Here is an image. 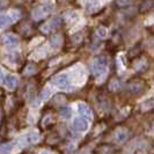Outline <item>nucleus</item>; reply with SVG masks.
Here are the masks:
<instances>
[{"label": "nucleus", "instance_id": "obj_18", "mask_svg": "<svg viewBox=\"0 0 154 154\" xmlns=\"http://www.w3.org/2000/svg\"><path fill=\"white\" fill-rule=\"evenodd\" d=\"M97 36L104 38V37L107 36V30H106V28H103V27L99 28V29H97Z\"/></svg>", "mask_w": 154, "mask_h": 154}, {"label": "nucleus", "instance_id": "obj_22", "mask_svg": "<svg viewBox=\"0 0 154 154\" xmlns=\"http://www.w3.org/2000/svg\"><path fill=\"white\" fill-rule=\"evenodd\" d=\"M41 154H52V153H50V152H45V151H44V152H42Z\"/></svg>", "mask_w": 154, "mask_h": 154}, {"label": "nucleus", "instance_id": "obj_3", "mask_svg": "<svg viewBox=\"0 0 154 154\" xmlns=\"http://www.w3.org/2000/svg\"><path fill=\"white\" fill-rule=\"evenodd\" d=\"M128 91L133 95H139L145 91V82L141 80H133L128 84Z\"/></svg>", "mask_w": 154, "mask_h": 154}, {"label": "nucleus", "instance_id": "obj_15", "mask_svg": "<svg viewBox=\"0 0 154 154\" xmlns=\"http://www.w3.org/2000/svg\"><path fill=\"white\" fill-rule=\"evenodd\" d=\"M152 6H153V0H145V1L143 2L141 7H140V12H141V13H143V12H146V11H148Z\"/></svg>", "mask_w": 154, "mask_h": 154}, {"label": "nucleus", "instance_id": "obj_5", "mask_svg": "<svg viewBox=\"0 0 154 154\" xmlns=\"http://www.w3.org/2000/svg\"><path fill=\"white\" fill-rule=\"evenodd\" d=\"M88 121L85 119L84 117H77L73 121V128L74 130H77L79 132H85L88 130Z\"/></svg>", "mask_w": 154, "mask_h": 154}, {"label": "nucleus", "instance_id": "obj_11", "mask_svg": "<svg viewBox=\"0 0 154 154\" xmlns=\"http://www.w3.org/2000/svg\"><path fill=\"white\" fill-rule=\"evenodd\" d=\"M4 42H5V44L8 46H15L17 45V43H19V39L16 37L15 35H7L5 39H4Z\"/></svg>", "mask_w": 154, "mask_h": 154}, {"label": "nucleus", "instance_id": "obj_7", "mask_svg": "<svg viewBox=\"0 0 154 154\" xmlns=\"http://www.w3.org/2000/svg\"><path fill=\"white\" fill-rule=\"evenodd\" d=\"M60 26H62V19H60V17H54V19H52L51 21H49V22L43 27V30L46 31V32H49V31L57 29V28L60 27Z\"/></svg>", "mask_w": 154, "mask_h": 154}, {"label": "nucleus", "instance_id": "obj_12", "mask_svg": "<svg viewBox=\"0 0 154 154\" xmlns=\"http://www.w3.org/2000/svg\"><path fill=\"white\" fill-rule=\"evenodd\" d=\"M154 109V99H149V100L145 101L141 103V110L143 111H148Z\"/></svg>", "mask_w": 154, "mask_h": 154}, {"label": "nucleus", "instance_id": "obj_10", "mask_svg": "<svg viewBox=\"0 0 154 154\" xmlns=\"http://www.w3.org/2000/svg\"><path fill=\"white\" fill-rule=\"evenodd\" d=\"M12 22H13V19L11 15H7V14L0 15V29H5Z\"/></svg>", "mask_w": 154, "mask_h": 154}, {"label": "nucleus", "instance_id": "obj_21", "mask_svg": "<svg viewBox=\"0 0 154 154\" xmlns=\"http://www.w3.org/2000/svg\"><path fill=\"white\" fill-rule=\"evenodd\" d=\"M2 79H4V73H2V71L0 69V82L2 81Z\"/></svg>", "mask_w": 154, "mask_h": 154}, {"label": "nucleus", "instance_id": "obj_2", "mask_svg": "<svg viewBox=\"0 0 154 154\" xmlns=\"http://www.w3.org/2000/svg\"><path fill=\"white\" fill-rule=\"evenodd\" d=\"M54 9V4L51 1H46L44 4H42L41 6H38L37 8H35L32 16L35 20H42L45 16H48Z\"/></svg>", "mask_w": 154, "mask_h": 154}, {"label": "nucleus", "instance_id": "obj_17", "mask_svg": "<svg viewBox=\"0 0 154 154\" xmlns=\"http://www.w3.org/2000/svg\"><path fill=\"white\" fill-rule=\"evenodd\" d=\"M133 0H116V5L118 7H126L129 5H131V2Z\"/></svg>", "mask_w": 154, "mask_h": 154}, {"label": "nucleus", "instance_id": "obj_19", "mask_svg": "<svg viewBox=\"0 0 154 154\" xmlns=\"http://www.w3.org/2000/svg\"><path fill=\"white\" fill-rule=\"evenodd\" d=\"M28 69H30V71H28V72H26V73H27V74H32V73L35 72V65H34V64H30Z\"/></svg>", "mask_w": 154, "mask_h": 154}, {"label": "nucleus", "instance_id": "obj_1", "mask_svg": "<svg viewBox=\"0 0 154 154\" xmlns=\"http://www.w3.org/2000/svg\"><path fill=\"white\" fill-rule=\"evenodd\" d=\"M108 69V59L106 56L97 57L92 64V73L95 78H99L103 75Z\"/></svg>", "mask_w": 154, "mask_h": 154}, {"label": "nucleus", "instance_id": "obj_6", "mask_svg": "<svg viewBox=\"0 0 154 154\" xmlns=\"http://www.w3.org/2000/svg\"><path fill=\"white\" fill-rule=\"evenodd\" d=\"M129 131L126 130V129H119V130H117V132L115 133V143L117 144H123L125 143L128 138H129Z\"/></svg>", "mask_w": 154, "mask_h": 154}, {"label": "nucleus", "instance_id": "obj_8", "mask_svg": "<svg viewBox=\"0 0 154 154\" xmlns=\"http://www.w3.org/2000/svg\"><path fill=\"white\" fill-rule=\"evenodd\" d=\"M78 111H79V114L82 116L85 119H92L93 118L92 109L89 108L87 104H84V103L79 104V107H78Z\"/></svg>", "mask_w": 154, "mask_h": 154}, {"label": "nucleus", "instance_id": "obj_23", "mask_svg": "<svg viewBox=\"0 0 154 154\" xmlns=\"http://www.w3.org/2000/svg\"><path fill=\"white\" fill-rule=\"evenodd\" d=\"M153 132H154V126H153Z\"/></svg>", "mask_w": 154, "mask_h": 154}, {"label": "nucleus", "instance_id": "obj_24", "mask_svg": "<svg viewBox=\"0 0 154 154\" xmlns=\"http://www.w3.org/2000/svg\"><path fill=\"white\" fill-rule=\"evenodd\" d=\"M69 1H72V0H69Z\"/></svg>", "mask_w": 154, "mask_h": 154}, {"label": "nucleus", "instance_id": "obj_20", "mask_svg": "<svg viewBox=\"0 0 154 154\" xmlns=\"http://www.w3.org/2000/svg\"><path fill=\"white\" fill-rule=\"evenodd\" d=\"M87 1H88L89 4H97L100 0H87Z\"/></svg>", "mask_w": 154, "mask_h": 154}, {"label": "nucleus", "instance_id": "obj_9", "mask_svg": "<svg viewBox=\"0 0 154 154\" xmlns=\"http://www.w3.org/2000/svg\"><path fill=\"white\" fill-rule=\"evenodd\" d=\"M17 84H19V80H17V78L15 75H7L6 79H5V85L9 89H14L17 86Z\"/></svg>", "mask_w": 154, "mask_h": 154}, {"label": "nucleus", "instance_id": "obj_16", "mask_svg": "<svg viewBox=\"0 0 154 154\" xmlns=\"http://www.w3.org/2000/svg\"><path fill=\"white\" fill-rule=\"evenodd\" d=\"M60 115H62L63 118H69L72 116V109L69 107H64V108L60 110Z\"/></svg>", "mask_w": 154, "mask_h": 154}, {"label": "nucleus", "instance_id": "obj_13", "mask_svg": "<svg viewBox=\"0 0 154 154\" xmlns=\"http://www.w3.org/2000/svg\"><path fill=\"white\" fill-rule=\"evenodd\" d=\"M27 139L29 143H36L39 140V134L37 132H29L27 134Z\"/></svg>", "mask_w": 154, "mask_h": 154}, {"label": "nucleus", "instance_id": "obj_14", "mask_svg": "<svg viewBox=\"0 0 154 154\" xmlns=\"http://www.w3.org/2000/svg\"><path fill=\"white\" fill-rule=\"evenodd\" d=\"M12 145L11 144H2L0 146V154H11L12 152Z\"/></svg>", "mask_w": 154, "mask_h": 154}, {"label": "nucleus", "instance_id": "obj_4", "mask_svg": "<svg viewBox=\"0 0 154 154\" xmlns=\"http://www.w3.org/2000/svg\"><path fill=\"white\" fill-rule=\"evenodd\" d=\"M54 84L60 89H67L71 86V80L67 74H59L54 79Z\"/></svg>", "mask_w": 154, "mask_h": 154}]
</instances>
